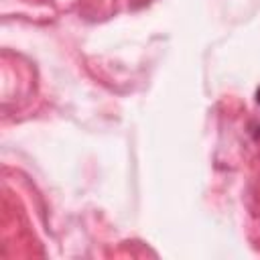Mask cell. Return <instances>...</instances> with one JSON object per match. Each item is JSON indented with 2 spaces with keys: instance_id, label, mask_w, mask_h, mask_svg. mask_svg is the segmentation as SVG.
<instances>
[{
  "instance_id": "1",
  "label": "cell",
  "mask_w": 260,
  "mask_h": 260,
  "mask_svg": "<svg viewBox=\"0 0 260 260\" xmlns=\"http://www.w3.org/2000/svg\"><path fill=\"white\" fill-rule=\"evenodd\" d=\"M256 102H258V104H260V87H258V89H256Z\"/></svg>"
}]
</instances>
